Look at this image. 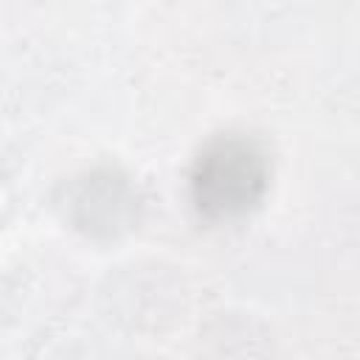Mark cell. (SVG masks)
<instances>
[{
    "label": "cell",
    "mask_w": 360,
    "mask_h": 360,
    "mask_svg": "<svg viewBox=\"0 0 360 360\" xmlns=\"http://www.w3.org/2000/svg\"><path fill=\"white\" fill-rule=\"evenodd\" d=\"M270 188V158L248 135H219L194 160L191 200L211 219H236L250 214Z\"/></svg>",
    "instance_id": "cell-1"
},
{
    "label": "cell",
    "mask_w": 360,
    "mask_h": 360,
    "mask_svg": "<svg viewBox=\"0 0 360 360\" xmlns=\"http://www.w3.org/2000/svg\"><path fill=\"white\" fill-rule=\"evenodd\" d=\"M135 188L112 172H96L79 180L70 194V217L76 228H84L93 236H115L127 231L135 222Z\"/></svg>",
    "instance_id": "cell-2"
}]
</instances>
